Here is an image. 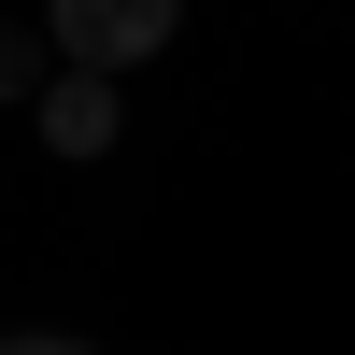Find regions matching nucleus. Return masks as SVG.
I'll return each instance as SVG.
<instances>
[{
    "label": "nucleus",
    "mask_w": 355,
    "mask_h": 355,
    "mask_svg": "<svg viewBox=\"0 0 355 355\" xmlns=\"http://www.w3.org/2000/svg\"><path fill=\"white\" fill-rule=\"evenodd\" d=\"M57 57H71L85 85H114L128 57H157L171 43V0H57V28H43Z\"/></svg>",
    "instance_id": "obj_1"
},
{
    "label": "nucleus",
    "mask_w": 355,
    "mask_h": 355,
    "mask_svg": "<svg viewBox=\"0 0 355 355\" xmlns=\"http://www.w3.org/2000/svg\"><path fill=\"white\" fill-rule=\"evenodd\" d=\"M28 114H43V142H57V157H100V142H114V85H85V71H57Z\"/></svg>",
    "instance_id": "obj_2"
},
{
    "label": "nucleus",
    "mask_w": 355,
    "mask_h": 355,
    "mask_svg": "<svg viewBox=\"0 0 355 355\" xmlns=\"http://www.w3.org/2000/svg\"><path fill=\"white\" fill-rule=\"evenodd\" d=\"M0 100H43V43L28 28H0Z\"/></svg>",
    "instance_id": "obj_3"
},
{
    "label": "nucleus",
    "mask_w": 355,
    "mask_h": 355,
    "mask_svg": "<svg viewBox=\"0 0 355 355\" xmlns=\"http://www.w3.org/2000/svg\"><path fill=\"white\" fill-rule=\"evenodd\" d=\"M0 355H100V341H71V327H15Z\"/></svg>",
    "instance_id": "obj_4"
}]
</instances>
